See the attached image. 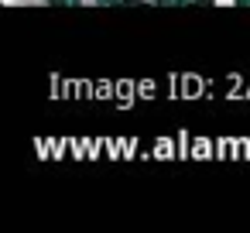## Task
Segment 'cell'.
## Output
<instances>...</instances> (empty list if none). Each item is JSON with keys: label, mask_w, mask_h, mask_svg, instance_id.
Listing matches in <instances>:
<instances>
[{"label": "cell", "mask_w": 250, "mask_h": 233, "mask_svg": "<svg viewBox=\"0 0 250 233\" xmlns=\"http://www.w3.org/2000/svg\"><path fill=\"white\" fill-rule=\"evenodd\" d=\"M4 7H45L48 0H0Z\"/></svg>", "instance_id": "6da1fadb"}, {"label": "cell", "mask_w": 250, "mask_h": 233, "mask_svg": "<svg viewBox=\"0 0 250 233\" xmlns=\"http://www.w3.org/2000/svg\"><path fill=\"white\" fill-rule=\"evenodd\" d=\"M216 4H219V7H233V0H216Z\"/></svg>", "instance_id": "7a4b0ae2"}]
</instances>
